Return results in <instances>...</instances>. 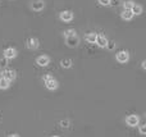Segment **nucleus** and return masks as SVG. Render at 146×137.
Listing matches in <instances>:
<instances>
[{"label":"nucleus","mask_w":146,"mask_h":137,"mask_svg":"<svg viewBox=\"0 0 146 137\" xmlns=\"http://www.w3.org/2000/svg\"><path fill=\"white\" fill-rule=\"evenodd\" d=\"M119 1H121V0H110V4H109V5H113V7H117V5L119 4Z\"/></svg>","instance_id":"nucleus-23"},{"label":"nucleus","mask_w":146,"mask_h":137,"mask_svg":"<svg viewBox=\"0 0 146 137\" xmlns=\"http://www.w3.org/2000/svg\"><path fill=\"white\" fill-rule=\"evenodd\" d=\"M73 64L72 59H62L60 60V66L63 67V68H71Z\"/></svg>","instance_id":"nucleus-15"},{"label":"nucleus","mask_w":146,"mask_h":137,"mask_svg":"<svg viewBox=\"0 0 146 137\" xmlns=\"http://www.w3.org/2000/svg\"><path fill=\"white\" fill-rule=\"evenodd\" d=\"M133 4H135V1H132V0H127V1L123 3V8H124V9L131 10V8L133 7Z\"/></svg>","instance_id":"nucleus-17"},{"label":"nucleus","mask_w":146,"mask_h":137,"mask_svg":"<svg viewBox=\"0 0 146 137\" xmlns=\"http://www.w3.org/2000/svg\"><path fill=\"white\" fill-rule=\"evenodd\" d=\"M9 83H10V82L8 81V79L0 77V90H7L8 87H9Z\"/></svg>","instance_id":"nucleus-16"},{"label":"nucleus","mask_w":146,"mask_h":137,"mask_svg":"<svg viewBox=\"0 0 146 137\" xmlns=\"http://www.w3.org/2000/svg\"><path fill=\"white\" fill-rule=\"evenodd\" d=\"M8 66V59L7 58H1L0 59V69H5Z\"/></svg>","instance_id":"nucleus-18"},{"label":"nucleus","mask_w":146,"mask_h":137,"mask_svg":"<svg viewBox=\"0 0 146 137\" xmlns=\"http://www.w3.org/2000/svg\"><path fill=\"white\" fill-rule=\"evenodd\" d=\"M27 48L30 49V50H36V49L38 48V40L35 37H31L27 40Z\"/></svg>","instance_id":"nucleus-11"},{"label":"nucleus","mask_w":146,"mask_h":137,"mask_svg":"<svg viewBox=\"0 0 146 137\" xmlns=\"http://www.w3.org/2000/svg\"><path fill=\"white\" fill-rule=\"evenodd\" d=\"M96 36H98V33H95V32H90V33H87V35H86V41H87L88 44H95V41H96Z\"/></svg>","instance_id":"nucleus-14"},{"label":"nucleus","mask_w":146,"mask_h":137,"mask_svg":"<svg viewBox=\"0 0 146 137\" xmlns=\"http://www.w3.org/2000/svg\"><path fill=\"white\" fill-rule=\"evenodd\" d=\"M1 77L5 79H8L9 82L14 81L15 79V71H13V69H4V71L1 72Z\"/></svg>","instance_id":"nucleus-2"},{"label":"nucleus","mask_w":146,"mask_h":137,"mask_svg":"<svg viewBox=\"0 0 146 137\" xmlns=\"http://www.w3.org/2000/svg\"><path fill=\"white\" fill-rule=\"evenodd\" d=\"M105 48H108L109 50H113V49L115 48V42H114V41H108V44H106Z\"/></svg>","instance_id":"nucleus-20"},{"label":"nucleus","mask_w":146,"mask_h":137,"mask_svg":"<svg viewBox=\"0 0 146 137\" xmlns=\"http://www.w3.org/2000/svg\"><path fill=\"white\" fill-rule=\"evenodd\" d=\"M50 63V58L48 55H40L37 59H36V64L38 67H46Z\"/></svg>","instance_id":"nucleus-7"},{"label":"nucleus","mask_w":146,"mask_h":137,"mask_svg":"<svg viewBox=\"0 0 146 137\" xmlns=\"http://www.w3.org/2000/svg\"><path fill=\"white\" fill-rule=\"evenodd\" d=\"M141 67H142V69H146V62L145 60L141 63Z\"/></svg>","instance_id":"nucleus-26"},{"label":"nucleus","mask_w":146,"mask_h":137,"mask_svg":"<svg viewBox=\"0 0 146 137\" xmlns=\"http://www.w3.org/2000/svg\"><path fill=\"white\" fill-rule=\"evenodd\" d=\"M121 17H122V19H123V21H131L132 18H133V14H132L131 10L124 9V10H123V13L121 14Z\"/></svg>","instance_id":"nucleus-12"},{"label":"nucleus","mask_w":146,"mask_h":137,"mask_svg":"<svg viewBox=\"0 0 146 137\" xmlns=\"http://www.w3.org/2000/svg\"><path fill=\"white\" fill-rule=\"evenodd\" d=\"M60 124H62V127H68V124H69V122H68V120H62V122H60Z\"/></svg>","instance_id":"nucleus-24"},{"label":"nucleus","mask_w":146,"mask_h":137,"mask_svg":"<svg viewBox=\"0 0 146 137\" xmlns=\"http://www.w3.org/2000/svg\"><path fill=\"white\" fill-rule=\"evenodd\" d=\"M66 44L69 46V48H76V46L80 44V37H78L77 35L69 36V37H66Z\"/></svg>","instance_id":"nucleus-6"},{"label":"nucleus","mask_w":146,"mask_h":137,"mask_svg":"<svg viewBox=\"0 0 146 137\" xmlns=\"http://www.w3.org/2000/svg\"><path fill=\"white\" fill-rule=\"evenodd\" d=\"M95 44L99 46V48H105L106 44H108V38H106L104 35H98V36H96Z\"/></svg>","instance_id":"nucleus-10"},{"label":"nucleus","mask_w":146,"mask_h":137,"mask_svg":"<svg viewBox=\"0 0 146 137\" xmlns=\"http://www.w3.org/2000/svg\"><path fill=\"white\" fill-rule=\"evenodd\" d=\"M98 3L100 5H103V7H108L110 4V0H98Z\"/></svg>","instance_id":"nucleus-21"},{"label":"nucleus","mask_w":146,"mask_h":137,"mask_svg":"<svg viewBox=\"0 0 146 137\" xmlns=\"http://www.w3.org/2000/svg\"><path fill=\"white\" fill-rule=\"evenodd\" d=\"M3 54H4V58H7V59H14V58H17L18 53L14 48H7Z\"/></svg>","instance_id":"nucleus-8"},{"label":"nucleus","mask_w":146,"mask_h":137,"mask_svg":"<svg viewBox=\"0 0 146 137\" xmlns=\"http://www.w3.org/2000/svg\"><path fill=\"white\" fill-rule=\"evenodd\" d=\"M131 12H132L133 15H140L142 13V7L140 4H136V3H135L133 7L131 8Z\"/></svg>","instance_id":"nucleus-13"},{"label":"nucleus","mask_w":146,"mask_h":137,"mask_svg":"<svg viewBox=\"0 0 146 137\" xmlns=\"http://www.w3.org/2000/svg\"><path fill=\"white\" fill-rule=\"evenodd\" d=\"M50 78H53V76H51V74H45V76H44V82L45 81H48V79H50Z\"/></svg>","instance_id":"nucleus-25"},{"label":"nucleus","mask_w":146,"mask_h":137,"mask_svg":"<svg viewBox=\"0 0 146 137\" xmlns=\"http://www.w3.org/2000/svg\"><path fill=\"white\" fill-rule=\"evenodd\" d=\"M139 131H140V133H141V135H145V133H146V126H145V124L140 126Z\"/></svg>","instance_id":"nucleus-22"},{"label":"nucleus","mask_w":146,"mask_h":137,"mask_svg":"<svg viewBox=\"0 0 146 137\" xmlns=\"http://www.w3.org/2000/svg\"><path fill=\"white\" fill-rule=\"evenodd\" d=\"M44 8H45L44 0H33V1L31 3V9L35 10V12H41Z\"/></svg>","instance_id":"nucleus-4"},{"label":"nucleus","mask_w":146,"mask_h":137,"mask_svg":"<svg viewBox=\"0 0 146 137\" xmlns=\"http://www.w3.org/2000/svg\"><path fill=\"white\" fill-rule=\"evenodd\" d=\"M53 137H58V136H53Z\"/></svg>","instance_id":"nucleus-28"},{"label":"nucleus","mask_w":146,"mask_h":137,"mask_svg":"<svg viewBox=\"0 0 146 137\" xmlns=\"http://www.w3.org/2000/svg\"><path fill=\"white\" fill-rule=\"evenodd\" d=\"M45 86H46V89H48V90H51V91H54V90L58 89L59 83H58V81H56V79L53 77V78L45 81Z\"/></svg>","instance_id":"nucleus-9"},{"label":"nucleus","mask_w":146,"mask_h":137,"mask_svg":"<svg viewBox=\"0 0 146 137\" xmlns=\"http://www.w3.org/2000/svg\"><path fill=\"white\" fill-rule=\"evenodd\" d=\"M73 12L71 10H63V12H60V14H59V18H60V21H63V22H71L73 19Z\"/></svg>","instance_id":"nucleus-5"},{"label":"nucleus","mask_w":146,"mask_h":137,"mask_svg":"<svg viewBox=\"0 0 146 137\" xmlns=\"http://www.w3.org/2000/svg\"><path fill=\"white\" fill-rule=\"evenodd\" d=\"M8 137H19V135H17V133H12V135H9Z\"/></svg>","instance_id":"nucleus-27"},{"label":"nucleus","mask_w":146,"mask_h":137,"mask_svg":"<svg viewBox=\"0 0 146 137\" xmlns=\"http://www.w3.org/2000/svg\"><path fill=\"white\" fill-rule=\"evenodd\" d=\"M76 35V31L74 30H67V31H64V37H69V36H74Z\"/></svg>","instance_id":"nucleus-19"},{"label":"nucleus","mask_w":146,"mask_h":137,"mask_svg":"<svg viewBox=\"0 0 146 137\" xmlns=\"http://www.w3.org/2000/svg\"><path fill=\"white\" fill-rule=\"evenodd\" d=\"M127 124L129 126V127H136V126H139L140 123V117L136 114H132V115H128L126 119Z\"/></svg>","instance_id":"nucleus-3"},{"label":"nucleus","mask_w":146,"mask_h":137,"mask_svg":"<svg viewBox=\"0 0 146 137\" xmlns=\"http://www.w3.org/2000/svg\"><path fill=\"white\" fill-rule=\"evenodd\" d=\"M115 59H117V62H118V63H121V64H126L127 62L129 60V54H128V51L122 50V51H119V53H117Z\"/></svg>","instance_id":"nucleus-1"}]
</instances>
